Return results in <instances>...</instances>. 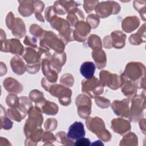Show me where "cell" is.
I'll use <instances>...</instances> for the list:
<instances>
[{
  "mask_svg": "<svg viewBox=\"0 0 146 146\" xmlns=\"http://www.w3.org/2000/svg\"><path fill=\"white\" fill-rule=\"evenodd\" d=\"M131 99H124L121 100H116L111 104L113 112L117 116L128 117L130 110Z\"/></svg>",
  "mask_w": 146,
  "mask_h": 146,
  "instance_id": "cell-12",
  "label": "cell"
},
{
  "mask_svg": "<svg viewBox=\"0 0 146 146\" xmlns=\"http://www.w3.org/2000/svg\"><path fill=\"white\" fill-rule=\"evenodd\" d=\"M87 44L93 50L100 49L102 47L100 38L95 34H91L89 36L87 40Z\"/></svg>",
  "mask_w": 146,
  "mask_h": 146,
  "instance_id": "cell-31",
  "label": "cell"
},
{
  "mask_svg": "<svg viewBox=\"0 0 146 146\" xmlns=\"http://www.w3.org/2000/svg\"><path fill=\"white\" fill-rule=\"evenodd\" d=\"M60 82L61 84L65 87H71L74 84V77L70 74H66L61 76L60 79Z\"/></svg>",
  "mask_w": 146,
  "mask_h": 146,
  "instance_id": "cell-39",
  "label": "cell"
},
{
  "mask_svg": "<svg viewBox=\"0 0 146 146\" xmlns=\"http://www.w3.org/2000/svg\"><path fill=\"white\" fill-rule=\"evenodd\" d=\"M112 129L120 135H124L129 132L131 130V124L129 122L121 118L113 119L111 121Z\"/></svg>",
  "mask_w": 146,
  "mask_h": 146,
  "instance_id": "cell-14",
  "label": "cell"
},
{
  "mask_svg": "<svg viewBox=\"0 0 146 146\" xmlns=\"http://www.w3.org/2000/svg\"><path fill=\"white\" fill-rule=\"evenodd\" d=\"M111 1L103 2L99 5H97L95 7V11L98 17L100 18H106L111 14H117L120 10V6L115 2H112V4H111Z\"/></svg>",
  "mask_w": 146,
  "mask_h": 146,
  "instance_id": "cell-11",
  "label": "cell"
},
{
  "mask_svg": "<svg viewBox=\"0 0 146 146\" xmlns=\"http://www.w3.org/2000/svg\"><path fill=\"white\" fill-rule=\"evenodd\" d=\"M74 145L78 146H88L91 145V142L89 139L83 137L76 139L74 143Z\"/></svg>",
  "mask_w": 146,
  "mask_h": 146,
  "instance_id": "cell-48",
  "label": "cell"
},
{
  "mask_svg": "<svg viewBox=\"0 0 146 146\" xmlns=\"http://www.w3.org/2000/svg\"><path fill=\"white\" fill-rule=\"evenodd\" d=\"M58 125L57 120L54 118H48L47 119L44 124L45 129L47 131H54Z\"/></svg>",
  "mask_w": 146,
  "mask_h": 146,
  "instance_id": "cell-41",
  "label": "cell"
},
{
  "mask_svg": "<svg viewBox=\"0 0 146 146\" xmlns=\"http://www.w3.org/2000/svg\"><path fill=\"white\" fill-rule=\"evenodd\" d=\"M145 107V93L143 95L135 96L132 99L128 118L130 121L136 122L143 116V111Z\"/></svg>",
  "mask_w": 146,
  "mask_h": 146,
  "instance_id": "cell-6",
  "label": "cell"
},
{
  "mask_svg": "<svg viewBox=\"0 0 146 146\" xmlns=\"http://www.w3.org/2000/svg\"><path fill=\"white\" fill-rule=\"evenodd\" d=\"M103 87L100 81L94 76L82 81V91L92 98L101 95L103 92Z\"/></svg>",
  "mask_w": 146,
  "mask_h": 146,
  "instance_id": "cell-8",
  "label": "cell"
},
{
  "mask_svg": "<svg viewBox=\"0 0 146 146\" xmlns=\"http://www.w3.org/2000/svg\"><path fill=\"white\" fill-rule=\"evenodd\" d=\"M86 23L91 29L96 28L99 23V17L96 14H90L87 17Z\"/></svg>",
  "mask_w": 146,
  "mask_h": 146,
  "instance_id": "cell-40",
  "label": "cell"
},
{
  "mask_svg": "<svg viewBox=\"0 0 146 146\" xmlns=\"http://www.w3.org/2000/svg\"><path fill=\"white\" fill-rule=\"evenodd\" d=\"M29 117L24 126V132L26 137L32 132L41 128L43 122L42 111L37 106L32 107L28 112Z\"/></svg>",
  "mask_w": 146,
  "mask_h": 146,
  "instance_id": "cell-5",
  "label": "cell"
},
{
  "mask_svg": "<svg viewBox=\"0 0 146 146\" xmlns=\"http://www.w3.org/2000/svg\"><path fill=\"white\" fill-rule=\"evenodd\" d=\"M138 145V138L133 132H128L121 140L120 146H136Z\"/></svg>",
  "mask_w": 146,
  "mask_h": 146,
  "instance_id": "cell-29",
  "label": "cell"
},
{
  "mask_svg": "<svg viewBox=\"0 0 146 146\" xmlns=\"http://www.w3.org/2000/svg\"><path fill=\"white\" fill-rule=\"evenodd\" d=\"M129 42L131 44L133 45H139L145 42V24H143V26H141L136 33L130 35L129 38Z\"/></svg>",
  "mask_w": 146,
  "mask_h": 146,
  "instance_id": "cell-26",
  "label": "cell"
},
{
  "mask_svg": "<svg viewBox=\"0 0 146 146\" xmlns=\"http://www.w3.org/2000/svg\"><path fill=\"white\" fill-rule=\"evenodd\" d=\"M66 61V54L64 52L62 53L54 52L50 59L52 67L58 73L61 71L62 66Z\"/></svg>",
  "mask_w": 146,
  "mask_h": 146,
  "instance_id": "cell-19",
  "label": "cell"
},
{
  "mask_svg": "<svg viewBox=\"0 0 146 146\" xmlns=\"http://www.w3.org/2000/svg\"><path fill=\"white\" fill-rule=\"evenodd\" d=\"M40 46L41 47L47 49H52L56 52H63L65 44L55 33L52 31H44L40 39Z\"/></svg>",
  "mask_w": 146,
  "mask_h": 146,
  "instance_id": "cell-4",
  "label": "cell"
},
{
  "mask_svg": "<svg viewBox=\"0 0 146 146\" xmlns=\"http://www.w3.org/2000/svg\"><path fill=\"white\" fill-rule=\"evenodd\" d=\"M3 85L8 92L13 94L20 93L23 89L22 84L11 77L5 79L3 82Z\"/></svg>",
  "mask_w": 146,
  "mask_h": 146,
  "instance_id": "cell-18",
  "label": "cell"
},
{
  "mask_svg": "<svg viewBox=\"0 0 146 146\" xmlns=\"http://www.w3.org/2000/svg\"><path fill=\"white\" fill-rule=\"evenodd\" d=\"M145 67L143 63L133 62L127 64L121 76L135 83L139 88L145 90Z\"/></svg>",
  "mask_w": 146,
  "mask_h": 146,
  "instance_id": "cell-1",
  "label": "cell"
},
{
  "mask_svg": "<svg viewBox=\"0 0 146 146\" xmlns=\"http://www.w3.org/2000/svg\"><path fill=\"white\" fill-rule=\"evenodd\" d=\"M1 129H10L13 127V122L9 119L6 114V111L2 106H1Z\"/></svg>",
  "mask_w": 146,
  "mask_h": 146,
  "instance_id": "cell-32",
  "label": "cell"
},
{
  "mask_svg": "<svg viewBox=\"0 0 146 146\" xmlns=\"http://www.w3.org/2000/svg\"><path fill=\"white\" fill-rule=\"evenodd\" d=\"M92 56L96 67L99 69L103 68L106 66V55L105 52L102 48L93 50L92 52Z\"/></svg>",
  "mask_w": 146,
  "mask_h": 146,
  "instance_id": "cell-24",
  "label": "cell"
},
{
  "mask_svg": "<svg viewBox=\"0 0 146 146\" xmlns=\"http://www.w3.org/2000/svg\"><path fill=\"white\" fill-rule=\"evenodd\" d=\"M12 34L15 36L21 38L26 34V28L23 21L20 18H16L12 29Z\"/></svg>",
  "mask_w": 146,
  "mask_h": 146,
  "instance_id": "cell-28",
  "label": "cell"
},
{
  "mask_svg": "<svg viewBox=\"0 0 146 146\" xmlns=\"http://www.w3.org/2000/svg\"><path fill=\"white\" fill-rule=\"evenodd\" d=\"M56 141L58 143H60L65 145H74V143L73 142V140L70 139L67 135L63 131H60L58 132L56 135Z\"/></svg>",
  "mask_w": 146,
  "mask_h": 146,
  "instance_id": "cell-34",
  "label": "cell"
},
{
  "mask_svg": "<svg viewBox=\"0 0 146 146\" xmlns=\"http://www.w3.org/2000/svg\"><path fill=\"white\" fill-rule=\"evenodd\" d=\"M140 25V20L137 17L130 16L125 18L122 21V29L126 33H131L137 29Z\"/></svg>",
  "mask_w": 146,
  "mask_h": 146,
  "instance_id": "cell-20",
  "label": "cell"
},
{
  "mask_svg": "<svg viewBox=\"0 0 146 146\" xmlns=\"http://www.w3.org/2000/svg\"><path fill=\"white\" fill-rule=\"evenodd\" d=\"M1 50L2 52H10L15 55H22L24 48L17 39H6V34L1 29Z\"/></svg>",
  "mask_w": 146,
  "mask_h": 146,
  "instance_id": "cell-7",
  "label": "cell"
},
{
  "mask_svg": "<svg viewBox=\"0 0 146 146\" xmlns=\"http://www.w3.org/2000/svg\"><path fill=\"white\" fill-rule=\"evenodd\" d=\"M35 106L39 107L42 112L48 115H56L58 112V106L55 103L49 102L45 99L39 104L35 105Z\"/></svg>",
  "mask_w": 146,
  "mask_h": 146,
  "instance_id": "cell-22",
  "label": "cell"
},
{
  "mask_svg": "<svg viewBox=\"0 0 146 146\" xmlns=\"http://www.w3.org/2000/svg\"><path fill=\"white\" fill-rule=\"evenodd\" d=\"M35 15L36 18L38 21H41V22H44V19H43V18L42 14H40V13H36L35 14Z\"/></svg>",
  "mask_w": 146,
  "mask_h": 146,
  "instance_id": "cell-53",
  "label": "cell"
},
{
  "mask_svg": "<svg viewBox=\"0 0 146 146\" xmlns=\"http://www.w3.org/2000/svg\"><path fill=\"white\" fill-rule=\"evenodd\" d=\"M104 47L107 48H111L112 47L111 43V39L110 35H107L103 39Z\"/></svg>",
  "mask_w": 146,
  "mask_h": 146,
  "instance_id": "cell-49",
  "label": "cell"
},
{
  "mask_svg": "<svg viewBox=\"0 0 146 146\" xmlns=\"http://www.w3.org/2000/svg\"><path fill=\"white\" fill-rule=\"evenodd\" d=\"M75 27V29L74 30V40L79 42L85 41L91 31L90 26L83 21H80Z\"/></svg>",
  "mask_w": 146,
  "mask_h": 146,
  "instance_id": "cell-13",
  "label": "cell"
},
{
  "mask_svg": "<svg viewBox=\"0 0 146 146\" xmlns=\"http://www.w3.org/2000/svg\"><path fill=\"white\" fill-rule=\"evenodd\" d=\"M3 62H1V76H2L4 74H6V71H7V68H6V66H5L4 68L3 67Z\"/></svg>",
  "mask_w": 146,
  "mask_h": 146,
  "instance_id": "cell-52",
  "label": "cell"
},
{
  "mask_svg": "<svg viewBox=\"0 0 146 146\" xmlns=\"http://www.w3.org/2000/svg\"><path fill=\"white\" fill-rule=\"evenodd\" d=\"M7 106L11 108H18L19 105V98L14 94L7 95L6 99Z\"/></svg>",
  "mask_w": 146,
  "mask_h": 146,
  "instance_id": "cell-37",
  "label": "cell"
},
{
  "mask_svg": "<svg viewBox=\"0 0 146 146\" xmlns=\"http://www.w3.org/2000/svg\"><path fill=\"white\" fill-rule=\"evenodd\" d=\"M86 124L91 132L95 134L98 137L103 141L108 142L111 139V134L106 128L104 121L100 117H88Z\"/></svg>",
  "mask_w": 146,
  "mask_h": 146,
  "instance_id": "cell-3",
  "label": "cell"
},
{
  "mask_svg": "<svg viewBox=\"0 0 146 146\" xmlns=\"http://www.w3.org/2000/svg\"><path fill=\"white\" fill-rule=\"evenodd\" d=\"M95 101L97 106L102 108H107L110 106V101L102 96H96L95 98Z\"/></svg>",
  "mask_w": 146,
  "mask_h": 146,
  "instance_id": "cell-42",
  "label": "cell"
},
{
  "mask_svg": "<svg viewBox=\"0 0 146 146\" xmlns=\"http://www.w3.org/2000/svg\"><path fill=\"white\" fill-rule=\"evenodd\" d=\"M29 98L31 100L35 103V105L39 104L44 99L43 93L37 90H32L29 94Z\"/></svg>",
  "mask_w": 146,
  "mask_h": 146,
  "instance_id": "cell-36",
  "label": "cell"
},
{
  "mask_svg": "<svg viewBox=\"0 0 146 146\" xmlns=\"http://www.w3.org/2000/svg\"><path fill=\"white\" fill-rule=\"evenodd\" d=\"M99 77L100 81L102 84L104 86H107L111 89L117 90L121 86V78L117 74H112L106 70H102L100 72Z\"/></svg>",
  "mask_w": 146,
  "mask_h": 146,
  "instance_id": "cell-10",
  "label": "cell"
},
{
  "mask_svg": "<svg viewBox=\"0 0 146 146\" xmlns=\"http://www.w3.org/2000/svg\"><path fill=\"white\" fill-rule=\"evenodd\" d=\"M23 43L25 45L29 46L30 47L36 48L37 47V40L35 38H30L29 36H26L24 39Z\"/></svg>",
  "mask_w": 146,
  "mask_h": 146,
  "instance_id": "cell-45",
  "label": "cell"
},
{
  "mask_svg": "<svg viewBox=\"0 0 146 146\" xmlns=\"http://www.w3.org/2000/svg\"><path fill=\"white\" fill-rule=\"evenodd\" d=\"M139 125H140V129L142 131L143 133L144 134H145V119H143L140 121Z\"/></svg>",
  "mask_w": 146,
  "mask_h": 146,
  "instance_id": "cell-50",
  "label": "cell"
},
{
  "mask_svg": "<svg viewBox=\"0 0 146 146\" xmlns=\"http://www.w3.org/2000/svg\"><path fill=\"white\" fill-rule=\"evenodd\" d=\"M15 18H14V16L13 14V13L11 12L9 13L6 18V24L9 29L12 30L14 24L15 23Z\"/></svg>",
  "mask_w": 146,
  "mask_h": 146,
  "instance_id": "cell-46",
  "label": "cell"
},
{
  "mask_svg": "<svg viewBox=\"0 0 146 146\" xmlns=\"http://www.w3.org/2000/svg\"><path fill=\"white\" fill-rule=\"evenodd\" d=\"M7 113L11 119L18 122H20L26 116V114L22 112L18 108H9L7 110Z\"/></svg>",
  "mask_w": 146,
  "mask_h": 146,
  "instance_id": "cell-30",
  "label": "cell"
},
{
  "mask_svg": "<svg viewBox=\"0 0 146 146\" xmlns=\"http://www.w3.org/2000/svg\"><path fill=\"white\" fill-rule=\"evenodd\" d=\"M31 101L26 96L19 98V105L18 107L22 112L27 115L29 110L33 107Z\"/></svg>",
  "mask_w": 146,
  "mask_h": 146,
  "instance_id": "cell-33",
  "label": "cell"
},
{
  "mask_svg": "<svg viewBox=\"0 0 146 146\" xmlns=\"http://www.w3.org/2000/svg\"><path fill=\"white\" fill-rule=\"evenodd\" d=\"M10 66L12 70L18 75H22L26 70V66L23 60L18 55L12 58L10 60Z\"/></svg>",
  "mask_w": 146,
  "mask_h": 146,
  "instance_id": "cell-23",
  "label": "cell"
},
{
  "mask_svg": "<svg viewBox=\"0 0 146 146\" xmlns=\"http://www.w3.org/2000/svg\"><path fill=\"white\" fill-rule=\"evenodd\" d=\"M4 141H3V140L2 139V137L0 138V145H11V144L9 143V141L6 139L3 138Z\"/></svg>",
  "mask_w": 146,
  "mask_h": 146,
  "instance_id": "cell-51",
  "label": "cell"
},
{
  "mask_svg": "<svg viewBox=\"0 0 146 146\" xmlns=\"http://www.w3.org/2000/svg\"><path fill=\"white\" fill-rule=\"evenodd\" d=\"M22 2L23 4L20 5L18 9L19 12L24 17L30 16L34 11V5L25 4V1H22Z\"/></svg>",
  "mask_w": 146,
  "mask_h": 146,
  "instance_id": "cell-35",
  "label": "cell"
},
{
  "mask_svg": "<svg viewBox=\"0 0 146 146\" xmlns=\"http://www.w3.org/2000/svg\"><path fill=\"white\" fill-rule=\"evenodd\" d=\"M42 87L52 96L58 98L59 102L63 106H68L71 103L72 92L68 87L58 84H52L48 82L46 78L41 81Z\"/></svg>",
  "mask_w": 146,
  "mask_h": 146,
  "instance_id": "cell-2",
  "label": "cell"
},
{
  "mask_svg": "<svg viewBox=\"0 0 146 146\" xmlns=\"http://www.w3.org/2000/svg\"><path fill=\"white\" fill-rule=\"evenodd\" d=\"M121 78V92L125 96L128 98H134L136 96L137 89L139 88L133 82L123 78Z\"/></svg>",
  "mask_w": 146,
  "mask_h": 146,
  "instance_id": "cell-17",
  "label": "cell"
},
{
  "mask_svg": "<svg viewBox=\"0 0 146 146\" xmlns=\"http://www.w3.org/2000/svg\"><path fill=\"white\" fill-rule=\"evenodd\" d=\"M94 144H96V145H103V144L101 142V141L100 140H97V141H95V142H94L92 144H91V145H94Z\"/></svg>",
  "mask_w": 146,
  "mask_h": 146,
  "instance_id": "cell-54",
  "label": "cell"
},
{
  "mask_svg": "<svg viewBox=\"0 0 146 146\" xmlns=\"http://www.w3.org/2000/svg\"><path fill=\"white\" fill-rule=\"evenodd\" d=\"M44 30L38 25L33 24L30 27V32L34 36L41 37L44 33Z\"/></svg>",
  "mask_w": 146,
  "mask_h": 146,
  "instance_id": "cell-43",
  "label": "cell"
},
{
  "mask_svg": "<svg viewBox=\"0 0 146 146\" xmlns=\"http://www.w3.org/2000/svg\"><path fill=\"white\" fill-rule=\"evenodd\" d=\"M67 136L72 140H76L85 136L83 124L80 121H75L71 124L68 129Z\"/></svg>",
  "mask_w": 146,
  "mask_h": 146,
  "instance_id": "cell-16",
  "label": "cell"
},
{
  "mask_svg": "<svg viewBox=\"0 0 146 146\" xmlns=\"http://www.w3.org/2000/svg\"><path fill=\"white\" fill-rule=\"evenodd\" d=\"M95 71V65L92 62H85L83 63L80 68V72L86 79L94 76Z\"/></svg>",
  "mask_w": 146,
  "mask_h": 146,
  "instance_id": "cell-27",
  "label": "cell"
},
{
  "mask_svg": "<svg viewBox=\"0 0 146 146\" xmlns=\"http://www.w3.org/2000/svg\"><path fill=\"white\" fill-rule=\"evenodd\" d=\"M111 39L112 47L121 48L125 45L126 35L120 31H114L111 34Z\"/></svg>",
  "mask_w": 146,
  "mask_h": 146,
  "instance_id": "cell-21",
  "label": "cell"
},
{
  "mask_svg": "<svg viewBox=\"0 0 146 146\" xmlns=\"http://www.w3.org/2000/svg\"><path fill=\"white\" fill-rule=\"evenodd\" d=\"M56 12L52 6H50L46 9L45 11V18L49 22L56 17Z\"/></svg>",
  "mask_w": 146,
  "mask_h": 146,
  "instance_id": "cell-44",
  "label": "cell"
},
{
  "mask_svg": "<svg viewBox=\"0 0 146 146\" xmlns=\"http://www.w3.org/2000/svg\"><path fill=\"white\" fill-rule=\"evenodd\" d=\"M56 141V136L50 131H47L43 134L42 141L44 143L43 145H53V143Z\"/></svg>",
  "mask_w": 146,
  "mask_h": 146,
  "instance_id": "cell-38",
  "label": "cell"
},
{
  "mask_svg": "<svg viewBox=\"0 0 146 146\" xmlns=\"http://www.w3.org/2000/svg\"><path fill=\"white\" fill-rule=\"evenodd\" d=\"M75 103L79 116L82 119H87L91 113L92 102L90 98L86 95L80 94L76 97Z\"/></svg>",
  "mask_w": 146,
  "mask_h": 146,
  "instance_id": "cell-9",
  "label": "cell"
},
{
  "mask_svg": "<svg viewBox=\"0 0 146 146\" xmlns=\"http://www.w3.org/2000/svg\"><path fill=\"white\" fill-rule=\"evenodd\" d=\"M40 67V63L33 64H27L26 70L27 71L31 74H34L38 72Z\"/></svg>",
  "mask_w": 146,
  "mask_h": 146,
  "instance_id": "cell-47",
  "label": "cell"
},
{
  "mask_svg": "<svg viewBox=\"0 0 146 146\" xmlns=\"http://www.w3.org/2000/svg\"><path fill=\"white\" fill-rule=\"evenodd\" d=\"M42 70L46 79L50 83H55L58 79V72L52 67L50 59L42 60Z\"/></svg>",
  "mask_w": 146,
  "mask_h": 146,
  "instance_id": "cell-15",
  "label": "cell"
},
{
  "mask_svg": "<svg viewBox=\"0 0 146 146\" xmlns=\"http://www.w3.org/2000/svg\"><path fill=\"white\" fill-rule=\"evenodd\" d=\"M84 19L83 13L77 8L70 11L67 16V21L71 26H75L79 21H83Z\"/></svg>",
  "mask_w": 146,
  "mask_h": 146,
  "instance_id": "cell-25",
  "label": "cell"
}]
</instances>
